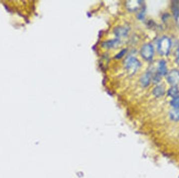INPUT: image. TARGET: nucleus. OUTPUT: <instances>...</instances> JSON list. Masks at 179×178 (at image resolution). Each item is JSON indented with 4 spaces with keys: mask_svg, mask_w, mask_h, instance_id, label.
<instances>
[{
    "mask_svg": "<svg viewBox=\"0 0 179 178\" xmlns=\"http://www.w3.org/2000/svg\"><path fill=\"white\" fill-rule=\"evenodd\" d=\"M125 67L129 74H135L141 66V63L137 58L130 57L125 61Z\"/></svg>",
    "mask_w": 179,
    "mask_h": 178,
    "instance_id": "1",
    "label": "nucleus"
},
{
    "mask_svg": "<svg viewBox=\"0 0 179 178\" xmlns=\"http://www.w3.org/2000/svg\"><path fill=\"white\" fill-rule=\"evenodd\" d=\"M171 47V42L168 37H163L158 43V50L162 55H167L169 53Z\"/></svg>",
    "mask_w": 179,
    "mask_h": 178,
    "instance_id": "2",
    "label": "nucleus"
},
{
    "mask_svg": "<svg viewBox=\"0 0 179 178\" xmlns=\"http://www.w3.org/2000/svg\"><path fill=\"white\" fill-rule=\"evenodd\" d=\"M141 53L144 59L148 61L151 60L154 54L153 46L150 44H144L141 49Z\"/></svg>",
    "mask_w": 179,
    "mask_h": 178,
    "instance_id": "3",
    "label": "nucleus"
},
{
    "mask_svg": "<svg viewBox=\"0 0 179 178\" xmlns=\"http://www.w3.org/2000/svg\"><path fill=\"white\" fill-rule=\"evenodd\" d=\"M167 81L172 86H177L179 84V71L173 70L167 74Z\"/></svg>",
    "mask_w": 179,
    "mask_h": 178,
    "instance_id": "4",
    "label": "nucleus"
},
{
    "mask_svg": "<svg viewBox=\"0 0 179 178\" xmlns=\"http://www.w3.org/2000/svg\"><path fill=\"white\" fill-rule=\"evenodd\" d=\"M153 78L152 73L150 71H148L141 76L140 81L141 84L143 87H147L149 85L151 81V78Z\"/></svg>",
    "mask_w": 179,
    "mask_h": 178,
    "instance_id": "5",
    "label": "nucleus"
},
{
    "mask_svg": "<svg viewBox=\"0 0 179 178\" xmlns=\"http://www.w3.org/2000/svg\"><path fill=\"white\" fill-rule=\"evenodd\" d=\"M114 34L117 37H125L127 35L128 30L127 28L122 26H118L114 29Z\"/></svg>",
    "mask_w": 179,
    "mask_h": 178,
    "instance_id": "6",
    "label": "nucleus"
},
{
    "mask_svg": "<svg viewBox=\"0 0 179 178\" xmlns=\"http://www.w3.org/2000/svg\"><path fill=\"white\" fill-rule=\"evenodd\" d=\"M167 64L164 60L160 61L158 64L157 73L161 76L165 75L167 74Z\"/></svg>",
    "mask_w": 179,
    "mask_h": 178,
    "instance_id": "7",
    "label": "nucleus"
},
{
    "mask_svg": "<svg viewBox=\"0 0 179 178\" xmlns=\"http://www.w3.org/2000/svg\"><path fill=\"white\" fill-rule=\"evenodd\" d=\"M119 43H120V41L118 39H113V40H109L104 42L102 44V46L107 49L114 48L117 47Z\"/></svg>",
    "mask_w": 179,
    "mask_h": 178,
    "instance_id": "8",
    "label": "nucleus"
},
{
    "mask_svg": "<svg viewBox=\"0 0 179 178\" xmlns=\"http://www.w3.org/2000/svg\"><path fill=\"white\" fill-rule=\"evenodd\" d=\"M165 93V89L162 85H158L153 90V94L156 97H161L164 95Z\"/></svg>",
    "mask_w": 179,
    "mask_h": 178,
    "instance_id": "9",
    "label": "nucleus"
},
{
    "mask_svg": "<svg viewBox=\"0 0 179 178\" xmlns=\"http://www.w3.org/2000/svg\"><path fill=\"white\" fill-rule=\"evenodd\" d=\"M168 94L170 97L173 98L179 96V89L177 86H172L169 89Z\"/></svg>",
    "mask_w": 179,
    "mask_h": 178,
    "instance_id": "10",
    "label": "nucleus"
},
{
    "mask_svg": "<svg viewBox=\"0 0 179 178\" xmlns=\"http://www.w3.org/2000/svg\"><path fill=\"white\" fill-rule=\"evenodd\" d=\"M141 3L139 1H129L128 2L127 6L129 9L132 11H135L138 9L141 6Z\"/></svg>",
    "mask_w": 179,
    "mask_h": 178,
    "instance_id": "11",
    "label": "nucleus"
},
{
    "mask_svg": "<svg viewBox=\"0 0 179 178\" xmlns=\"http://www.w3.org/2000/svg\"><path fill=\"white\" fill-rule=\"evenodd\" d=\"M170 118L174 121H179V109H173L170 112Z\"/></svg>",
    "mask_w": 179,
    "mask_h": 178,
    "instance_id": "12",
    "label": "nucleus"
},
{
    "mask_svg": "<svg viewBox=\"0 0 179 178\" xmlns=\"http://www.w3.org/2000/svg\"><path fill=\"white\" fill-rule=\"evenodd\" d=\"M170 104L174 109H179V96L173 98L171 101Z\"/></svg>",
    "mask_w": 179,
    "mask_h": 178,
    "instance_id": "13",
    "label": "nucleus"
},
{
    "mask_svg": "<svg viewBox=\"0 0 179 178\" xmlns=\"http://www.w3.org/2000/svg\"><path fill=\"white\" fill-rule=\"evenodd\" d=\"M161 76L158 74V73H156L154 76L153 77V82L155 84L159 83L161 81Z\"/></svg>",
    "mask_w": 179,
    "mask_h": 178,
    "instance_id": "14",
    "label": "nucleus"
},
{
    "mask_svg": "<svg viewBox=\"0 0 179 178\" xmlns=\"http://www.w3.org/2000/svg\"><path fill=\"white\" fill-rule=\"evenodd\" d=\"M125 52H126V50H123L120 53H118V54L116 55V58L117 59L121 58V57H122L123 55H124L125 54Z\"/></svg>",
    "mask_w": 179,
    "mask_h": 178,
    "instance_id": "15",
    "label": "nucleus"
},
{
    "mask_svg": "<svg viewBox=\"0 0 179 178\" xmlns=\"http://www.w3.org/2000/svg\"><path fill=\"white\" fill-rule=\"evenodd\" d=\"M176 57H177V61L179 63V48L177 50L176 52Z\"/></svg>",
    "mask_w": 179,
    "mask_h": 178,
    "instance_id": "16",
    "label": "nucleus"
},
{
    "mask_svg": "<svg viewBox=\"0 0 179 178\" xmlns=\"http://www.w3.org/2000/svg\"><path fill=\"white\" fill-rule=\"evenodd\" d=\"M176 20H177V24L178 25V26L179 27V14L178 15V16L176 17Z\"/></svg>",
    "mask_w": 179,
    "mask_h": 178,
    "instance_id": "17",
    "label": "nucleus"
}]
</instances>
